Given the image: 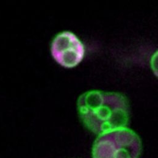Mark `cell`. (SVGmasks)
Listing matches in <instances>:
<instances>
[{"label":"cell","instance_id":"cell-1","mask_svg":"<svg viewBox=\"0 0 158 158\" xmlns=\"http://www.w3.org/2000/svg\"><path fill=\"white\" fill-rule=\"evenodd\" d=\"M127 98L118 92L90 90L82 94L77 107L85 127L96 134L126 128L129 122Z\"/></svg>","mask_w":158,"mask_h":158},{"label":"cell","instance_id":"cell-2","mask_svg":"<svg viewBox=\"0 0 158 158\" xmlns=\"http://www.w3.org/2000/svg\"><path fill=\"white\" fill-rule=\"evenodd\" d=\"M142 150L139 136L122 128L99 135L92 148V158H139Z\"/></svg>","mask_w":158,"mask_h":158},{"label":"cell","instance_id":"cell-3","mask_svg":"<svg viewBox=\"0 0 158 158\" xmlns=\"http://www.w3.org/2000/svg\"><path fill=\"white\" fill-rule=\"evenodd\" d=\"M54 59L67 68L77 66L83 59L85 48L79 38L73 32L64 31L57 34L52 43Z\"/></svg>","mask_w":158,"mask_h":158}]
</instances>
